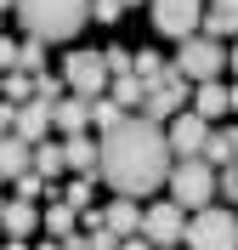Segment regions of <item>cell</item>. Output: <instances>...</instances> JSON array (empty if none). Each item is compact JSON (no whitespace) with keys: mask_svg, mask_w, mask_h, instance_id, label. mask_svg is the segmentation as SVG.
Here are the masks:
<instances>
[{"mask_svg":"<svg viewBox=\"0 0 238 250\" xmlns=\"http://www.w3.org/2000/svg\"><path fill=\"white\" fill-rule=\"evenodd\" d=\"M96 176L113 188V193H130L142 199L153 193L165 176H170V142L153 120H119L102 131V148H96Z\"/></svg>","mask_w":238,"mask_h":250,"instance_id":"obj_1","label":"cell"},{"mask_svg":"<svg viewBox=\"0 0 238 250\" xmlns=\"http://www.w3.org/2000/svg\"><path fill=\"white\" fill-rule=\"evenodd\" d=\"M12 6L23 17V29L46 46H63L91 23V0H12Z\"/></svg>","mask_w":238,"mask_h":250,"instance_id":"obj_2","label":"cell"},{"mask_svg":"<svg viewBox=\"0 0 238 250\" xmlns=\"http://www.w3.org/2000/svg\"><path fill=\"white\" fill-rule=\"evenodd\" d=\"M221 68H227V46L216 40V34H187L182 51L170 57V74L187 80V85H199V80H221Z\"/></svg>","mask_w":238,"mask_h":250,"instance_id":"obj_3","label":"cell"},{"mask_svg":"<svg viewBox=\"0 0 238 250\" xmlns=\"http://www.w3.org/2000/svg\"><path fill=\"white\" fill-rule=\"evenodd\" d=\"M170 199L182 205V210H204L210 199H216V165H204V159L193 154V159H182V165H170Z\"/></svg>","mask_w":238,"mask_h":250,"instance_id":"obj_4","label":"cell"},{"mask_svg":"<svg viewBox=\"0 0 238 250\" xmlns=\"http://www.w3.org/2000/svg\"><path fill=\"white\" fill-rule=\"evenodd\" d=\"M182 245H187V250H238V216L204 205V210L193 216V228L182 233Z\"/></svg>","mask_w":238,"mask_h":250,"instance_id":"obj_5","label":"cell"},{"mask_svg":"<svg viewBox=\"0 0 238 250\" xmlns=\"http://www.w3.org/2000/svg\"><path fill=\"white\" fill-rule=\"evenodd\" d=\"M182 233H187V210L176 199H159L153 210H142V239L153 250H170V245H182Z\"/></svg>","mask_w":238,"mask_h":250,"instance_id":"obj_6","label":"cell"},{"mask_svg":"<svg viewBox=\"0 0 238 250\" xmlns=\"http://www.w3.org/2000/svg\"><path fill=\"white\" fill-rule=\"evenodd\" d=\"M204 23V0H153V29L170 40H187Z\"/></svg>","mask_w":238,"mask_h":250,"instance_id":"obj_7","label":"cell"},{"mask_svg":"<svg viewBox=\"0 0 238 250\" xmlns=\"http://www.w3.org/2000/svg\"><path fill=\"white\" fill-rule=\"evenodd\" d=\"M63 85L74 97H102V85H108V68H102V51H74L63 68Z\"/></svg>","mask_w":238,"mask_h":250,"instance_id":"obj_8","label":"cell"},{"mask_svg":"<svg viewBox=\"0 0 238 250\" xmlns=\"http://www.w3.org/2000/svg\"><path fill=\"white\" fill-rule=\"evenodd\" d=\"M176 108H187V80H176V74H165L159 85H147L142 91V120H153V125H165Z\"/></svg>","mask_w":238,"mask_h":250,"instance_id":"obj_9","label":"cell"},{"mask_svg":"<svg viewBox=\"0 0 238 250\" xmlns=\"http://www.w3.org/2000/svg\"><path fill=\"white\" fill-rule=\"evenodd\" d=\"M204 137H210V120H199L193 108H176V114H170V131H165V142H170V154L193 159L199 148H204Z\"/></svg>","mask_w":238,"mask_h":250,"instance_id":"obj_10","label":"cell"},{"mask_svg":"<svg viewBox=\"0 0 238 250\" xmlns=\"http://www.w3.org/2000/svg\"><path fill=\"white\" fill-rule=\"evenodd\" d=\"M12 137H23V142L51 137V103H40V97H29V103H12Z\"/></svg>","mask_w":238,"mask_h":250,"instance_id":"obj_11","label":"cell"},{"mask_svg":"<svg viewBox=\"0 0 238 250\" xmlns=\"http://www.w3.org/2000/svg\"><path fill=\"white\" fill-rule=\"evenodd\" d=\"M51 125L74 137V131H91V97H57L51 103Z\"/></svg>","mask_w":238,"mask_h":250,"instance_id":"obj_12","label":"cell"},{"mask_svg":"<svg viewBox=\"0 0 238 250\" xmlns=\"http://www.w3.org/2000/svg\"><path fill=\"white\" fill-rule=\"evenodd\" d=\"M102 228L108 233H119V239H130V233H142V205L130 199V193H119V199L102 210Z\"/></svg>","mask_w":238,"mask_h":250,"instance_id":"obj_13","label":"cell"},{"mask_svg":"<svg viewBox=\"0 0 238 250\" xmlns=\"http://www.w3.org/2000/svg\"><path fill=\"white\" fill-rule=\"evenodd\" d=\"M0 228H6V239H29L34 228H40L34 199H6V205H0Z\"/></svg>","mask_w":238,"mask_h":250,"instance_id":"obj_14","label":"cell"},{"mask_svg":"<svg viewBox=\"0 0 238 250\" xmlns=\"http://www.w3.org/2000/svg\"><path fill=\"white\" fill-rule=\"evenodd\" d=\"M199 34H216V40L238 34V0H204V23H199Z\"/></svg>","mask_w":238,"mask_h":250,"instance_id":"obj_15","label":"cell"},{"mask_svg":"<svg viewBox=\"0 0 238 250\" xmlns=\"http://www.w3.org/2000/svg\"><path fill=\"white\" fill-rule=\"evenodd\" d=\"M63 165L79 176H96V142L85 137V131H74V137H63Z\"/></svg>","mask_w":238,"mask_h":250,"instance_id":"obj_16","label":"cell"},{"mask_svg":"<svg viewBox=\"0 0 238 250\" xmlns=\"http://www.w3.org/2000/svg\"><path fill=\"white\" fill-rule=\"evenodd\" d=\"M193 114H199V120H221L227 114V85L221 80H199V85H193Z\"/></svg>","mask_w":238,"mask_h":250,"instance_id":"obj_17","label":"cell"},{"mask_svg":"<svg viewBox=\"0 0 238 250\" xmlns=\"http://www.w3.org/2000/svg\"><path fill=\"white\" fill-rule=\"evenodd\" d=\"M29 154H34V142H23V137L6 131V137H0V176H6V182L23 176V171H29Z\"/></svg>","mask_w":238,"mask_h":250,"instance_id":"obj_18","label":"cell"},{"mask_svg":"<svg viewBox=\"0 0 238 250\" xmlns=\"http://www.w3.org/2000/svg\"><path fill=\"white\" fill-rule=\"evenodd\" d=\"M29 165H34V171H40V176H46V182H57V176L68 171V165H63V142L40 137V142H34V154H29Z\"/></svg>","mask_w":238,"mask_h":250,"instance_id":"obj_19","label":"cell"},{"mask_svg":"<svg viewBox=\"0 0 238 250\" xmlns=\"http://www.w3.org/2000/svg\"><path fill=\"white\" fill-rule=\"evenodd\" d=\"M40 222H46L51 239H68V233H74V222H79V210H74V205H63V193H51V210H46Z\"/></svg>","mask_w":238,"mask_h":250,"instance_id":"obj_20","label":"cell"},{"mask_svg":"<svg viewBox=\"0 0 238 250\" xmlns=\"http://www.w3.org/2000/svg\"><path fill=\"white\" fill-rule=\"evenodd\" d=\"M130 74L142 80V91H147V85H159V80L170 74V62L159 57V51H136V57H130Z\"/></svg>","mask_w":238,"mask_h":250,"instance_id":"obj_21","label":"cell"},{"mask_svg":"<svg viewBox=\"0 0 238 250\" xmlns=\"http://www.w3.org/2000/svg\"><path fill=\"white\" fill-rule=\"evenodd\" d=\"M108 97L119 103V108H136V103H142V80L136 74H113L108 80Z\"/></svg>","mask_w":238,"mask_h":250,"instance_id":"obj_22","label":"cell"},{"mask_svg":"<svg viewBox=\"0 0 238 250\" xmlns=\"http://www.w3.org/2000/svg\"><path fill=\"white\" fill-rule=\"evenodd\" d=\"M0 97H6V103H29V97H34V74H23V68H6V80H0Z\"/></svg>","mask_w":238,"mask_h":250,"instance_id":"obj_23","label":"cell"},{"mask_svg":"<svg viewBox=\"0 0 238 250\" xmlns=\"http://www.w3.org/2000/svg\"><path fill=\"white\" fill-rule=\"evenodd\" d=\"M46 40H34V34H29V40H23V46H17V68H23V74H40V68H46Z\"/></svg>","mask_w":238,"mask_h":250,"instance_id":"obj_24","label":"cell"},{"mask_svg":"<svg viewBox=\"0 0 238 250\" xmlns=\"http://www.w3.org/2000/svg\"><path fill=\"white\" fill-rule=\"evenodd\" d=\"M119 120H125V108H119L113 97H91V125L96 131H108V125H119Z\"/></svg>","mask_w":238,"mask_h":250,"instance_id":"obj_25","label":"cell"},{"mask_svg":"<svg viewBox=\"0 0 238 250\" xmlns=\"http://www.w3.org/2000/svg\"><path fill=\"white\" fill-rule=\"evenodd\" d=\"M199 159H204V165H227V159H233V148H227V131H210L204 148H199Z\"/></svg>","mask_w":238,"mask_h":250,"instance_id":"obj_26","label":"cell"},{"mask_svg":"<svg viewBox=\"0 0 238 250\" xmlns=\"http://www.w3.org/2000/svg\"><path fill=\"white\" fill-rule=\"evenodd\" d=\"M91 188H96V176H79V182H68V193H63V205H74L79 216L91 210Z\"/></svg>","mask_w":238,"mask_h":250,"instance_id":"obj_27","label":"cell"},{"mask_svg":"<svg viewBox=\"0 0 238 250\" xmlns=\"http://www.w3.org/2000/svg\"><path fill=\"white\" fill-rule=\"evenodd\" d=\"M12 188H17V199H40V193H46V176H40V171L29 165L23 176H12Z\"/></svg>","mask_w":238,"mask_h":250,"instance_id":"obj_28","label":"cell"},{"mask_svg":"<svg viewBox=\"0 0 238 250\" xmlns=\"http://www.w3.org/2000/svg\"><path fill=\"white\" fill-rule=\"evenodd\" d=\"M34 97H40V103H57V97H63V80L40 68V74H34Z\"/></svg>","mask_w":238,"mask_h":250,"instance_id":"obj_29","label":"cell"},{"mask_svg":"<svg viewBox=\"0 0 238 250\" xmlns=\"http://www.w3.org/2000/svg\"><path fill=\"white\" fill-rule=\"evenodd\" d=\"M102 68H108V80L113 74H130V51L125 46H108V51H102Z\"/></svg>","mask_w":238,"mask_h":250,"instance_id":"obj_30","label":"cell"},{"mask_svg":"<svg viewBox=\"0 0 238 250\" xmlns=\"http://www.w3.org/2000/svg\"><path fill=\"white\" fill-rule=\"evenodd\" d=\"M216 193H227V199L238 205V159H227V171L216 176Z\"/></svg>","mask_w":238,"mask_h":250,"instance_id":"obj_31","label":"cell"},{"mask_svg":"<svg viewBox=\"0 0 238 250\" xmlns=\"http://www.w3.org/2000/svg\"><path fill=\"white\" fill-rule=\"evenodd\" d=\"M85 245H91V250H119V233H108V228L96 222L91 233H85Z\"/></svg>","mask_w":238,"mask_h":250,"instance_id":"obj_32","label":"cell"},{"mask_svg":"<svg viewBox=\"0 0 238 250\" xmlns=\"http://www.w3.org/2000/svg\"><path fill=\"white\" fill-rule=\"evenodd\" d=\"M119 12H125L119 0H91V17H96V23H119Z\"/></svg>","mask_w":238,"mask_h":250,"instance_id":"obj_33","label":"cell"},{"mask_svg":"<svg viewBox=\"0 0 238 250\" xmlns=\"http://www.w3.org/2000/svg\"><path fill=\"white\" fill-rule=\"evenodd\" d=\"M6 68H17V40L0 34V74H6Z\"/></svg>","mask_w":238,"mask_h":250,"instance_id":"obj_34","label":"cell"},{"mask_svg":"<svg viewBox=\"0 0 238 250\" xmlns=\"http://www.w3.org/2000/svg\"><path fill=\"white\" fill-rule=\"evenodd\" d=\"M57 250H91V245H85V233H68V239H57Z\"/></svg>","mask_w":238,"mask_h":250,"instance_id":"obj_35","label":"cell"},{"mask_svg":"<svg viewBox=\"0 0 238 250\" xmlns=\"http://www.w3.org/2000/svg\"><path fill=\"white\" fill-rule=\"evenodd\" d=\"M119 250H153V245H147L142 233H130V239H119Z\"/></svg>","mask_w":238,"mask_h":250,"instance_id":"obj_36","label":"cell"},{"mask_svg":"<svg viewBox=\"0 0 238 250\" xmlns=\"http://www.w3.org/2000/svg\"><path fill=\"white\" fill-rule=\"evenodd\" d=\"M6 131H12V103L0 97V137H6Z\"/></svg>","mask_w":238,"mask_h":250,"instance_id":"obj_37","label":"cell"},{"mask_svg":"<svg viewBox=\"0 0 238 250\" xmlns=\"http://www.w3.org/2000/svg\"><path fill=\"white\" fill-rule=\"evenodd\" d=\"M227 114H238V80L227 85Z\"/></svg>","mask_w":238,"mask_h":250,"instance_id":"obj_38","label":"cell"},{"mask_svg":"<svg viewBox=\"0 0 238 250\" xmlns=\"http://www.w3.org/2000/svg\"><path fill=\"white\" fill-rule=\"evenodd\" d=\"M227 148H233V159H238V131H227Z\"/></svg>","mask_w":238,"mask_h":250,"instance_id":"obj_39","label":"cell"},{"mask_svg":"<svg viewBox=\"0 0 238 250\" xmlns=\"http://www.w3.org/2000/svg\"><path fill=\"white\" fill-rule=\"evenodd\" d=\"M227 62H233V80H238V46H233V57H227Z\"/></svg>","mask_w":238,"mask_h":250,"instance_id":"obj_40","label":"cell"},{"mask_svg":"<svg viewBox=\"0 0 238 250\" xmlns=\"http://www.w3.org/2000/svg\"><path fill=\"white\" fill-rule=\"evenodd\" d=\"M119 6H142V0H119Z\"/></svg>","mask_w":238,"mask_h":250,"instance_id":"obj_41","label":"cell"},{"mask_svg":"<svg viewBox=\"0 0 238 250\" xmlns=\"http://www.w3.org/2000/svg\"><path fill=\"white\" fill-rule=\"evenodd\" d=\"M6 6H12V0H0V12H6Z\"/></svg>","mask_w":238,"mask_h":250,"instance_id":"obj_42","label":"cell"},{"mask_svg":"<svg viewBox=\"0 0 238 250\" xmlns=\"http://www.w3.org/2000/svg\"><path fill=\"white\" fill-rule=\"evenodd\" d=\"M40 250H57V245H40Z\"/></svg>","mask_w":238,"mask_h":250,"instance_id":"obj_43","label":"cell"},{"mask_svg":"<svg viewBox=\"0 0 238 250\" xmlns=\"http://www.w3.org/2000/svg\"><path fill=\"white\" fill-rule=\"evenodd\" d=\"M170 250H182V245H170Z\"/></svg>","mask_w":238,"mask_h":250,"instance_id":"obj_44","label":"cell"},{"mask_svg":"<svg viewBox=\"0 0 238 250\" xmlns=\"http://www.w3.org/2000/svg\"><path fill=\"white\" fill-rule=\"evenodd\" d=\"M0 205H6V199H0Z\"/></svg>","mask_w":238,"mask_h":250,"instance_id":"obj_45","label":"cell"},{"mask_svg":"<svg viewBox=\"0 0 238 250\" xmlns=\"http://www.w3.org/2000/svg\"><path fill=\"white\" fill-rule=\"evenodd\" d=\"M0 250H6V245H0Z\"/></svg>","mask_w":238,"mask_h":250,"instance_id":"obj_46","label":"cell"},{"mask_svg":"<svg viewBox=\"0 0 238 250\" xmlns=\"http://www.w3.org/2000/svg\"><path fill=\"white\" fill-rule=\"evenodd\" d=\"M0 80H6V74H0Z\"/></svg>","mask_w":238,"mask_h":250,"instance_id":"obj_47","label":"cell"}]
</instances>
